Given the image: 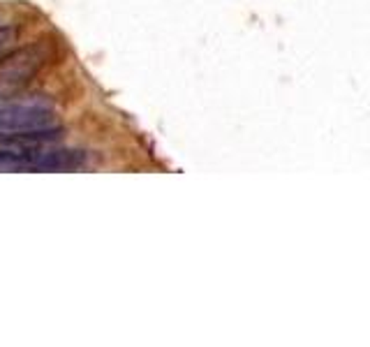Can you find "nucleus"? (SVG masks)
I'll use <instances>...</instances> for the list:
<instances>
[{
    "mask_svg": "<svg viewBox=\"0 0 370 347\" xmlns=\"http://www.w3.org/2000/svg\"><path fill=\"white\" fill-rule=\"evenodd\" d=\"M56 107L46 95H0V133H26V130L51 128Z\"/></svg>",
    "mask_w": 370,
    "mask_h": 347,
    "instance_id": "f257e3e1",
    "label": "nucleus"
},
{
    "mask_svg": "<svg viewBox=\"0 0 370 347\" xmlns=\"http://www.w3.org/2000/svg\"><path fill=\"white\" fill-rule=\"evenodd\" d=\"M86 165V153L74 148H37L18 157H0V172H74Z\"/></svg>",
    "mask_w": 370,
    "mask_h": 347,
    "instance_id": "f03ea898",
    "label": "nucleus"
},
{
    "mask_svg": "<svg viewBox=\"0 0 370 347\" xmlns=\"http://www.w3.org/2000/svg\"><path fill=\"white\" fill-rule=\"evenodd\" d=\"M18 42V31L14 26H0V63L12 56Z\"/></svg>",
    "mask_w": 370,
    "mask_h": 347,
    "instance_id": "7ed1b4c3",
    "label": "nucleus"
}]
</instances>
